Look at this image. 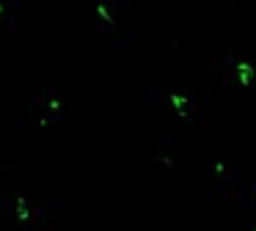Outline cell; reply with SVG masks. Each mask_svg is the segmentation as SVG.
<instances>
[{"instance_id":"6da1fadb","label":"cell","mask_w":256,"mask_h":231,"mask_svg":"<svg viewBox=\"0 0 256 231\" xmlns=\"http://www.w3.org/2000/svg\"><path fill=\"white\" fill-rule=\"evenodd\" d=\"M237 80L242 82V86H250V80H254V66H250L248 60H240L237 64Z\"/></svg>"},{"instance_id":"7a4b0ae2","label":"cell","mask_w":256,"mask_h":231,"mask_svg":"<svg viewBox=\"0 0 256 231\" xmlns=\"http://www.w3.org/2000/svg\"><path fill=\"white\" fill-rule=\"evenodd\" d=\"M14 212H17L20 223H28L30 220V204L25 201V198H17V201H14Z\"/></svg>"},{"instance_id":"3957f363","label":"cell","mask_w":256,"mask_h":231,"mask_svg":"<svg viewBox=\"0 0 256 231\" xmlns=\"http://www.w3.org/2000/svg\"><path fill=\"white\" fill-rule=\"evenodd\" d=\"M96 14H100V20H105V22H110V25H113V14L108 11V6H105V3L96 6Z\"/></svg>"},{"instance_id":"277c9868","label":"cell","mask_w":256,"mask_h":231,"mask_svg":"<svg viewBox=\"0 0 256 231\" xmlns=\"http://www.w3.org/2000/svg\"><path fill=\"white\" fill-rule=\"evenodd\" d=\"M0 14H3V3H0Z\"/></svg>"}]
</instances>
